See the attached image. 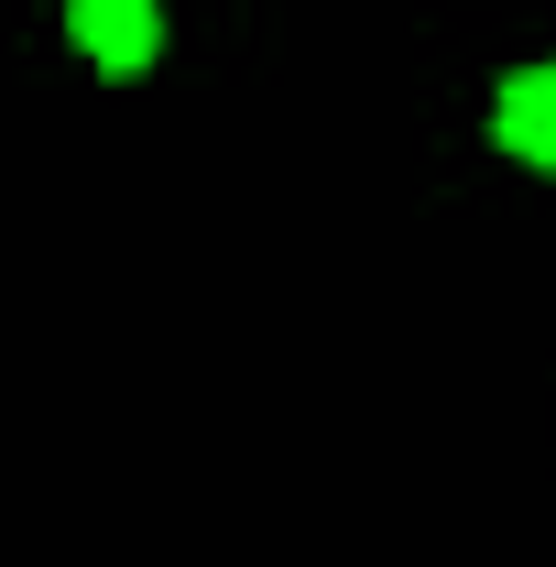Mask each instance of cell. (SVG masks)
<instances>
[{
    "label": "cell",
    "mask_w": 556,
    "mask_h": 567,
    "mask_svg": "<svg viewBox=\"0 0 556 567\" xmlns=\"http://www.w3.org/2000/svg\"><path fill=\"white\" fill-rule=\"evenodd\" d=\"M66 33H76V55H87V66H110V76L153 66V44H164L153 0H66Z\"/></svg>",
    "instance_id": "1"
},
{
    "label": "cell",
    "mask_w": 556,
    "mask_h": 567,
    "mask_svg": "<svg viewBox=\"0 0 556 567\" xmlns=\"http://www.w3.org/2000/svg\"><path fill=\"white\" fill-rule=\"evenodd\" d=\"M491 132H502V153H524V164H556V66H513L502 76Z\"/></svg>",
    "instance_id": "2"
}]
</instances>
